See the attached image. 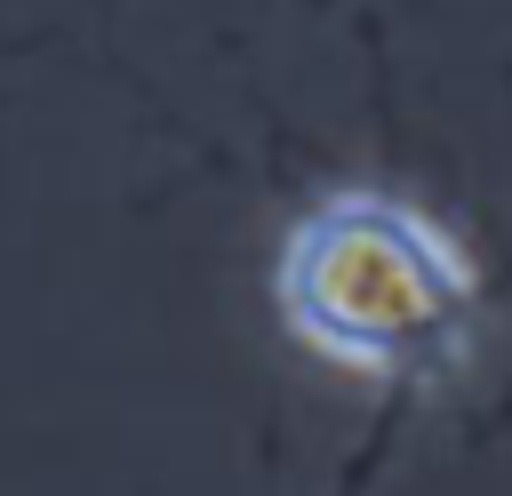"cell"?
<instances>
[{
    "instance_id": "1",
    "label": "cell",
    "mask_w": 512,
    "mask_h": 496,
    "mask_svg": "<svg viewBox=\"0 0 512 496\" xmlns=\"http://www.w3.org/2000/svg\"><path fill=\"white\" fill-rule=\"evenodd\" d=\"M272 304L304 352L352 376L440 384L480 336V264L408 192L336 184L288 224Z\"/></svg>"
}]
</instances>
